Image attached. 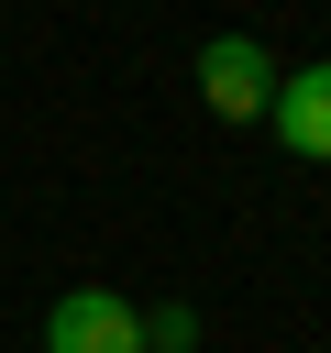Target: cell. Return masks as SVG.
<instances>
[{"instance_id": "cell-1", "label": "cell", "mask_w": 331, "mask_h": 353, "mask_svg": "<svg viewBox=\"0 0 331 353\" xmlns=\"http://www.w3.org/2000/svg\"><path fill=\"white\" fill-rule=\"evenodd\" d=\"M276 55H265V33H210L199 44V110L210 121H265V99H276Z\"/></svg>"}, {"instance_id": "cell-2", "label": "cell", "mask_w": 331, "mask_h": 353, "mask_svg": "<svg viewBox=\"0 0 331 353\" xmlns=\"http://www.w3.org/2000/svg\"><path fill=\"white\" fill-rule=\"evenodd\" d=\"M44 353H143V309L121 287H66L44 309Z\"/></svg>"}, {"instance_id": "cell-3", "label": "cell", "mask_w": 331, "mask_h": 353, "mask_svg": "<svg viewBox=\"0 0 331 353\" xmlns=\"http://www.w3.org/2000/svg\"><path fill=\"white\" fill-rule=\"evenodd\" d=\"M265 132H276L298 165H331V55L276 77V99H265Z\"/></svg>"}, {"instance_id": "cell-4", "label": "cell", "mask_w": 331, "mask_h": 353, "mask_svg": "<svg viewBox=\"0 0 331 353\" xmlns=\"http://www.w3.org/2000/svg\"><path fill=\"white\" fill-rule=\"evenodd\" d=\"M188 342H199V309L188 298H154L143 309V353H188Z\"/></svg>"}]
</instances>
